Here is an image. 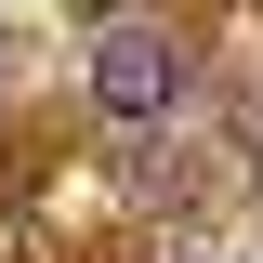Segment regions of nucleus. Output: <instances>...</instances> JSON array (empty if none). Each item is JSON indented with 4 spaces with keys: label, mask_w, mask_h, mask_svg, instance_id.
I'll return each instance as SVG.
<instances>
[{
    "label": "nucleus",
    "mask_w": 263,
    "mask_h": 263,
    "mask_svg": "<svg viewBox=\"0 0 263 263\" xmlns=\"http://www.w3.org/2000/svg\"><path fill=\"white\" fill-rule=\"evenodd\" d=\"M92 105L105 119H171L184 105V40L171 27H105L92 40Z\"/></svg>",
    "instance_id": "f257e3e1"
}]
</instances>
